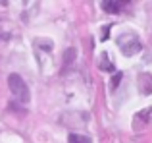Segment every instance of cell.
Wrapping results in <instances>:
<instances>
[{
  "mask_svg": "<svg viewBox=\"0 0 152 143\" xmlns=\"http://www.w3.org/2000/svg\"><path fill=\"white\" fill-rule=\"evenodd\" d=\"M73 60H75V50L73 49H67L66 50V56H64V68H67Z\"/></svg>",
  "mask_w": 152,
  "mask_h": 143,
  "instance_id": "ba28073f",
  "label": "cell"
},
{
  "mask_svg": "<svg viewBox=\"0 0 152 143\" xmlns=\"http://www.w3.org/2000/svg\"><path fill=\"white\" fill-rule=\"evenodd\" d=\"M139 91H141L142 95H150L152 93V75L148 72H142V74H139Z\"/></svg>",
  "mask_w": 152,
  "mask_h": 143,
  "instance_id": "277c9868",
  "label": "cell"
},
{
  "mask_svg": "<svg viewBox=\"0 0 152 143\" xmlns=\"http://www.w3.org/2000/svg\"><path fill=\"white\" fill-rule=\"evenodd\" d=\"M8 87H10L12 97H14L15 101H19V102H29V99H31L29 87H27V83L23 81L21 75L10 74V75H8Z\"/></svg>",
  "mask_w": 152,
  "mask_h": 143,
  "instance_id": "6da1fadb",
  "label": "cell"
},
{
  "mask_svg": "<svg viewBox=\"0 0 152 143\" xmlns=\"http://www.w3.org/2000/svg\"><path fill=\"white\" fill-rule=\"evenodd\" d=\"M67 141H69V143H91V139H89V137L81 136V133H69Z\"/></svg>",
  "mask_w": 152,
  "mask_h": 143,
  "instance_id": "52a82bcc",
  "label": "cell"
},
{
  "mask_svg": "<svg viewBox=\"0 0 152 143\" xmlns=\"http://www.w3.org/2000/svg\"><path fill=\"white\" fill-rule=\"evenodd\" d=\"M121 77H123V74L121 72H118V74H114V77H112V81H110V89L114 91L115 87L119 85V81H121Z\"/></svg>",
  "mask_w": 152,
  "mask_h": 143,
  "instance_id": "9c48e42d",
  "label": "cell"
},
{
  "mask_svg": "<svg viewBox=\"0 0 152 143\" xmlns=\"http://www.w3.org/2000/svg\"><path fill=\"white\" fill-rule=\"evenodd\" d=\"M118 49L121 50L125 56H133V54L141 52L142 45L135 33H121L118 37Z\"/></svg>",
  "mask_w": 152,
  "mask_h": 143,
  "instance_id": "7a4b0ae2",
  "label": "cell"
},
{
  "mask_svg": "<svg viewBox=\"0 0 152 143\" xmlns=\"http://www.w3.org/2000/svg\"><path fill=\"white\" fill-rule=\"evenodd\" d=\"M150 116H152V108L139 110V112L135 114V118H133V130L135 132H139V130L145 128V126L150 122Z\"/></svg>",
  "mask_w": 152,
  "mask_h": 143,
  "instance_id": "3957f363",
  "label": "cell"
},
{
  "mask_svg": "<svg viewBox=\"0 0 152 143\" xmlns=\"http://www.w3.org/2000/svg\"><path fill=\"white\" fill-rule=\"evenodd\" d=\"M98 66H100V70H104V72H114V62L110 60V52H102Z\"/></svg>",
  "mask_w": 152,
  "mask_h": 143,
  "instance_id": "8992f818",
  "label": "cell"
},
{
  "mask_svg": "<svg viewBox=\"0 0 152 143\" xmlns=\"http://www.w3.org/2000/svg\"><path fill=\"white\" fill-rule=\"evenodd\" d=\"M100 6L108 14H118L123 10V2H114V0H104V2H100Z\"/></svg>",
  "mask_w": 152,
  "mask_h": 143,
  "instance_id": "5b68a950",
  "label": "cell"
}]
</instances>
